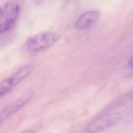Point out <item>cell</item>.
Returning a JSON list of instances; mask_svg holds the SVG:
<instances>
[{
    "instance_id": "8992f818",
    "label": "cell",
    "mask_w": 133,
    "mask_h": 133,
    "mask_svg": "<svg viewBox=\"0 0 133 133\" xmlns=\"http://www.w3.org/2000/svg\"><path fill=\"white\" fill-rule=\"evenodd\" d=\"M99 18V13L97 10H89L83 13L75 22V27L79 30H84L93 26Z\"/></svg>"
},
{
    "instance_id": "277c9868",
    "label": "cell",
    "mask_w": 133,
    "mask_h": 133,
    "mask_svg": "<svg viewBox=\"0 0 133 133\" xmlns=\"http://www.w3.org/2000/svg\"><path fill=\"white\" fill-rule=\"evenodd\" d=\"M34 69L32 65L21 66L12 74L0 82V98L5 96L28 76Z\"/></svg>"
},
{
    "instance_id": "52a82bcc",
    "label": "cell",
    "mask_w": 133,
    "mask_h": 133,
    "mask_svg": "<svg viewBox=\"0 0 133 133\" xmlns=\"http://www.w3.org/2000/svg\"><path fill=\"white\" fill-rule=\"evenodd\" d=\"M22 133H36L35 130H32V129H29V130H25V131L22 132Z\"/></svg>"
},
{
    "instance_id": "7a4b0ae2",
    "label": "cell",
    "mask_w": 133,
    "mask_h": 133,
    "mask_svg": "<svg viewBox=\"0 0 133 133\" xmlns=\"http://www.w3.org/2000/svg\"><path fill=\"white\" fill-rule=\"evenodd\" d=\"M20 7L15 1H9L0 7V35L13 28L19 14Z\"/></svg>"
},
{
    "instance_id": "ba28073f",
    "label": "cell",
    "mask_w": 133,
    "mask_h": 133,
    "mask_svg": "<svg viewBox=\"0 0 133 133\" xmlns=\"http://www.w3.org/2000/svg\"><path fill=\"white\" fill-rule=\"evenodd\" d=\"M128 65L129 66H131V67H132L133 68V58L131 59L129 61Z\"/></svg>"
},
{
    "instance_id": "5b68a950",
    "label": "cell",
    "mask_w": 133,
    "mask_h": 133,
    "mask_svg": "<svg viewBox=\"0 0 133 133\" xmlns=\"http://www.w3.org/2000/svg\"><path fill=\"white\" fill-rule=\"evenodd\" d=\"M31 95H24L20 98H18L15 101L12 102L11 104H9L3 110L0 112V125L7 120L9 117L16 113L22 108H23L31 99Z\"/></svg>"
},
{
    "instance_id": "6da1fadb",
    "label": "cell",
    "mask_w": 133,
    "mask_h": 133,
    "mask_svg": "<svg viewBox=\"0 0 133 133\" xmlns=\"http://www.w3.org/2000/svg\"><path fill=\"white\" fill-rule=\"evenodd\" d=\"M124 115L123 108L116 105L99 113L86 126V133H99L107 130L119 122Z\"/></svg>"
},
{
    "instance_id": "3957f363",
    "label": "cell",
    "mask_w": 133,
    "mask_h": 133,
    "mask_svg": "<svg viewBox=\"0 0 133 133\" xmlns=\"http://www.w3.org/2000/svg\"><path fill=\"white\" fill-rule=\"evenodd\" d=\"M58 36L53 32H45L29 38L25 46L27 52L38 53L50 48L58 40Z\"/></svg>"
}]
</instances>
